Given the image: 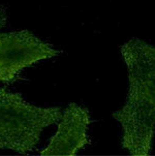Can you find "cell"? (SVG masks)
I'll list each match as a JSON object with an SVG mask.
<instances>
[{"mask_svg":"<svg viewBox=\"0 0 155 156\" xmlns=\"http://www.w3.org/2000/svg\"><path fill=\"white\" fill-rule=\"evenodd\" d=\"M128 89L121 109L112 114L121 125V146L132 156L150 154L155 134V46L138 37L120 47Z\"/></svg>","mask_w":155,"mask_h":156,"instance_id":"6da1fadb","label":"cell"},{"mask_svg":"<svg viewBox=\"0 0 155 156\" xmlns=\"http://www.w3.org/2000/svg\"><path fill=\"white\" fill-rule=\"evenodd\" d=\"M60 107L41 108L27 102L22 94L0 89V149L20 154L34 150L44 129L58 123Z\"/></svg>","mask_w":155,"mask_h":156,"instance_id":"7a4b0ae2","label":"cell"},{"mask_svg":"<svg viewBox=\"0 0 155 156\" xmlns=\"http://www.w3.org/2000/svg\"><path fill=\"white\" fill-rule=\"evenodd\" d=\"M59 54L29 30L0 33V82H14L24 68Z\"/></svg>","mask_w":155,"mask_h":156,"instance_id":"3957f363","label":"cell"},{"mask_svg":"<svg viewBox=\"0 0 155 156\" xmlns=\"http://www.w3.org/2000/svg\"><path fill=\"white\" fill-rule=\"evenodd\" d=\"M91 116L87 108L78 104H69L65 108L58 122L56 133L50 140L41 156H75L80 150L91 144L88 127Z\"/></svg>","mask_w":155,"mask_h":156,"instance_id":"277c9868","label":"cell"},{"mask_svg":"<svg viewBox=\"0 0 155 156\" xmlns=\"http://www.w3.org/2000/svg\"><path fill=\"white\" fill-rule=\"evenodd\" d=\"M7 23V10L2 4H0V29L6 26Z\"/></svg>","mask_w":155,"mask_h":156,"instance_id":"5b68a950","label":"cell"}]
</instances>
